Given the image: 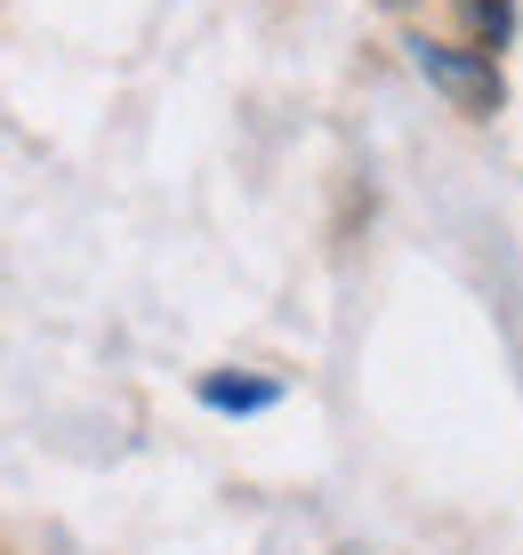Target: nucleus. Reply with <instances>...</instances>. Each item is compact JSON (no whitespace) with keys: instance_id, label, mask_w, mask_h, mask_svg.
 Returning a JSON list of instances; mask_svg holds the SVG:
<instances>
[{"instance_id":"f257e3e1","label":"nucleus","mask_w":523,"mask_h":555,"mask_svg":"<svg viewBox=\"0 0 523 555\" xmlns=\"http://www.w3.org/2000/svg\"><path fill=\"white\" fill-rule=\"evenodd\" d=\"M411 65L428 73V81L451 98L459 113H499V65H492V49H451V41H411Z\"/></svg>"},{"instance_id":"f03ea898","label":"nucleus","mask_w":523,"mask_h":555,"mask_svg":"<svg viewBox=\"0 0 523 555\" xmlns=\"http://www.w3.org/2000/svg\"><path fill=\"white\" fill-rule=\"evenodd\" d=\"M202 403H209V411H275L282 387H275V378H242V371H234V378L209 371V378H202Z\"/></svg>"},{"instance_id":"7ed1b4c3","label":"nucleus","mask_w":523,"mask_h":555,"mask_svg":"<svg viewBox=\"0 0 523 555\" xmlns=\"http://www.w3.org/2000/svg\"><path fill=\"white\" fill-rule=\"evenodd\" d=\"M468 25L483 41H499V33H508V0H468Z\"/></svg>"},{"instance_id":"20e7f679","label":"nucleus","mask_w":523,"mask_h":555,"mask_svg":"<svg viewBox=\"0 0 523 555\" xmlns=\"http://www.w3.org/2000/svg\"><path fill=\"white\" fill-rule=\"evenodd\" d=\"M395 9H403V0H395Z\"/></svg>"}]
</instances>
